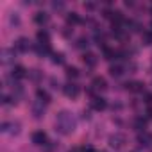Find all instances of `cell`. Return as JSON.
<instances>
[{"mask_svg":"<svg viewBox=\"0 0 152 152\" xmlns=\"http://www.w3.org/2000/svg\"><path fill=\"white\" fill-rule=\"evenodd\" d=\"M56 127L61 134H72L75 131V120L70 113L66 111H61L57 116H56Z\"/></svg>","mask_w":152,"mask_h":152,"instance_id":"obj_1","label":"cell"},{"mask_svg":"<svg viewBox=\"0 0 152 152\" xmlns=\"http://www.w3.org/2000/svg\"><path fill=\"white\" fill-rule=\"evenodd\" d=\"M109 145H111L113 148H122V147L125 145V136H124V134H120V132H116V134L109 136Z\"/></svg>","mask_w":152,"mask_h":152,"instance_id":"obj_2","label":"cell"},{"mask_svg":"<svg viewBox=\"0 0 152 152\" xmlns=\"http://www.w3.org/2000/svg\"><path fill=\"white\" fill-rule=\"evenodd\" d=\"M63 91H64V95H66V97L75 99V97L79 95V86H77V84H66V86L63 88Z\"/></svg>","mask_w":152,"mask_h":152,"instance_id":"obj_3","label":"cell"},{"mask_svg":"<svg viewBox=\"0 0 152 152\" xmlns=\"http://www.w3.org/2000/svg\"><path fill=\"white\" fill-rule=\"evenodd\" d=\"M32 143H34V145H45V143H47V134H45L43 131L32 132Z\"/></svg>","mask_w":152,"mask_h":152,"instance_id":"obj_4","label":"cell"},{"mask_svg":"<svg viewBox=\"0 0 152 152\" xmlns=\"http://www.w3.org/2000/svg\"><path fill=\"white\" fill-rule=\"evenodd\" d=\"M13 77H15V79H23V77H27V70H25L23 66H15V68H13Z\"/></svg>","mask_w":152,"mask_h":152,"instance_id":"obj_5","label":"cell"},{"mask_svg":"<svg viewBox=\"0 0 152 152\" xmlns=\"http://www.w3.org/2000/svg\"><path fill=\"white\" fill-rule=\"evenodd\" d=\"M106 100L104 99H100V97H97V99H93V102H91V107L93 109H97V111H102V109H106Z\"/></svg>","mask_w":152,"mask_h":152,"instance_id":"obj_6","label":"cell"},{"mask_svg":"<svg viewBox=\"0 0 152 152\" xmlns=\"http://www.w3.org/2000/svg\"><path fill=\"white\" fill-rule=\"evenodd\" d=\"M31 41L29 39H25V38H20L18 41H16V48L18 50H22V52H27L29 48H31V45H29Z\"/></svg>","mask_w":152,"mask_h":152,"instance_id":"obj_7","label":"cell"},{"mask_svg":"<svg viewBox=\"0 0 152 152\" xmlns=\"http://www.w3.org/2000/svg\"><path fill=\"white\" fill-rule=\"evenodd\" d=\"M91 84H93L95 90H106V88H107V83H106V79H102V77H95Z\"/></svg>","mask_w":152,"mask_h":152,"instance_id":"obj_8","label":"cell"},{"mask_svg":"<svg viewBox=\"0 0 152 152\" xmlns=\"http://www.w3.org/2000/svg\"><path fill=\"white\" fill-rule=\"evenodd\" d=\"M125 86H127V90H129V91H143V84H141V83H138V81L127 83Z\"/></svg>","mask_w":152,"mask_h":152,"instance_id":"obj_9","label":"cell"},{"mask_svg":"<svg viewBox=\"0 0 152 152\" xmlns=\"http://www.w3.org/2000/svg\"><path fill=\"white\" fill-rule=\"evenodd\" d=\"M83 59H84V63H86L88 66H95V64H97V57H95V54H90V52H88V54H84Z\"/></svg>","mask_w":152,"mask_h":152,"instance_id":"obj_10","label":"cell"},{"mask_svg":"<svg viewBox=\"0 0 152 152\" xmlns=\"http://www.w3.org/2000/svg\"><path fill=\"white\" fill-rule=\"evenodd\" d=\"M36 95H38V99H39V102H43V104H48V102H50V97H48V93H47V91L38 90V91H36Z\"/></svg>","mask_w":152,"mask_h":152,"instance_id":"obj_11","label":"cell"},{"mask_svg":"<svg viewBox=\"0 0 152 152\" xmlns=\"http://www.w3.org/2000/svg\"><path fill=\"white\" fill-rule=\"evenodd\" d=\"M34 20H36V23H47L48 22V15L47 13H38L34 16Z\"/></svg>","mask_w":152,"mask_h":152,"instance_id":"obj_12","label":"cell"},{"mask_svg":"<svg viewBox=\"0 0 152 152\" xmlns=\"http://www.w3.org/2000/svg\"><path fill=\"white\" fill-rule=\"evenodd\" d=\"M109 72H111V75H113V77H120V75L124 73V68L116 64V66H111V68H109Z\"/></svg>","mask_w":152,"mask_h":152,"instance_id":"obj_13","label":"cell"},{"mask_svg":"<svg viewBox=\"0 0 152 152\" xmlns=\"http://www.w3.org/2000/svg\"><path fill=\"white\" fill-rule=\"evenodd\" d=\"M38 39H39V43H43V45H48V32H45V31H39V32H38Z\"/></svg>","mask_w":152,"mask_h":152,"instance_id":"obj_14","label":"cell"},{"mask_svg":"<svg viewBox=\"0 0 152 152\" xmlns=\"http://www.w3.org/2000/svg\"><path fill=\"white\" fill-rule=\"evenodd\" d=\"M66 20H68V23H79V22H81V18H79L77 13H70V15L66 16Z\"/></svg>","mask_w":152,"mask_h":152,"instance_id":"obj_15","label":"cell"},{"mask_svg":"<svg viewBox=\"0 0 152 152\" xmlns=\"http://www.w3.org/2000/svg\"><path fill=\"white\" fill-rule=\"evenodd\" d=\"M66 75H68V77H73V79H75V77L79 75V70L75 68V66H68V68H66Z\"/></svg>","mask_w":152,"mask_h":152,"instance_id":"obj_16","label":"cell"},{"mask_svg":"<svg viewBox=\"0 0 152 152\" xmlns=\"http://www.w3.org/2000/svg\"><path fill=\"white\" fill-rule=\"evenodd\" d=\"M145 125H147V122H145L143 118H136V120H134V127H136L138 131H143Z\"/></svg>","mask_w":152,"mask_h":152,"instance_id":"obj_17","label":"cell"},{"mask_svg":"<svg viewBox=\"0 0 152 152\" xmlns=\"http://www.w3.org/2000/svg\"><path fill=\"white\" fill-rule=\"evenodd\" d=\"M36 50H38V54H41V56H43V54H48V52H50L48 45H43V43H39V45L36 47Z\"/></svg>","mask_w":152,"mask_h":152,"instance_id":"obj_18","label":"cell"},{"mask_svg":"<svg viewBox=\"0 0 152 152\" xmlns=\"http://www.w3.org/2000/svg\"><path fill=\"white\" fill-rule=\"evenodd\" d=\"M143 41H145V45H150L152 43V32H145L143 34Z\"/></svg>","mask_w":152,"mask_h":152,"instance_id":"obj_19","label":"cell"},{"mask_svg":"<svg viewBox=\"0 0 152 152\" xmlns=\"http://www.w3.org/2000/svg\"><path fill=\"white\" fill-rule=\"evenodd\" d=\"M52 61H54L56 64H61V63L64 61V59H63V54H54V59H52Z\"/></svg>","mask_w":152,"mask_h":152,"instance_id":"obj_20","label":"cell"},{"mask_svg":"<svg viewBox=\"0 0 152 152\" xmlns=\"http://www.w3.org/2000/svg\"><path fill=\"white\" fill-rule=\"evenodd\" d=\"M138 141H140L141 145H148V143H147V141H148V134H140Z\"/></svg>","mask_w":152,"mask_h":152,"instance_id":"obj_21","label":"cell"},{"mask_svg":"<svg viewBox=\"0 0 152 152\" xmlns=\"http://www.w3.org/2000/svg\"><path fill=\"white\" fill-rule=\"evenodd\" d=\"M77 47H79V48H84V47H88V39H86V38H81V39L77 41Z\"/></svg>","mask_w":152,"mask_h":152,"instance_id":"obj_22","label":"cell"},{"mask_svg":"<svg viewBox=\"0 0 152 152\" xmlns=\"http://www.w3.org/2000/svg\"><path fill=\"white\" fill-rule=\"evenodd\" d=\"M2 56H4V63H9V61H11V57H9V56H11V50H4Z\"/></svg>","mask_w":152,"mask_h":152,"instance_id":"obj_23","label":"cell"},{"mask_svg":"<svg viewBox=\"0 0 152 152\" xmlns=\"http://www.w3.org/2000/svg\"><path fill=\"white\" fill-rule=\"evenodd\" d=\"M81 152H97V150H95L93 147H90V145H88V147H83V148H81Z\"/></svg>","mask_w":152,"mask_h":152,"instance_id":"obj_24","label":"cell"},{"mask_svg":"<svg viewBox=\"0 0 152 152\" xmlns=\"http://www.w3.org/2000/svg\"><path fill=\"white\" fill-rule=\"evenodd\" d=\"M52 6H54V9H63L64 7V4H61V2H54Z\"/></svg>","mask_w":152,"mask_h":152,"instance_id":"obj_25","label":"cell"}]
</instances>
